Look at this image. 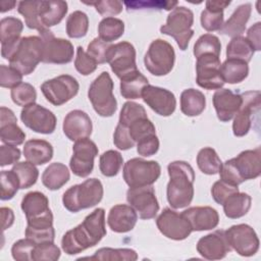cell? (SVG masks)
<instances>
[{"mask_svg":"<svg viewBox=\"0 0 261 261\" xmlns=\"http://www.w3.org/2000/svg\"><path fill=\"white\" fill-rule=\"evenodd\" d=\"M62 129L70 141H77L91 136L93 124L90 116L85 111L75 109L68 112L64 117Z\"/></svg>","mask_w":261,"mask_h":261,"instance_id":"obj_23","label":"cell"},{"mask_svg":"<svg viewBox=\"0 0 261 261\" xmlns=\"http://www.w3.org/2000/svg\"><path fill=\"white\" fill-rule=\"evenodd\" d=\"M197 165L203 173L213 175L219 172L222 162L213 148L204 147L198 152Z\"/></svg>","mask_w":261,"mask_h":261,"instance_id":"obj_42","label":"cell"},{"mask_svg":"<svg viewBox=\"0 0 261 261\" xmlns=\"http://www.w3.org/2000/svg\"><path fill=\"white\" fill-rule=\"evenodd\" d=\"M174 61L175 52L173 47L162 39L152 41L144 56L146 69L156 76L169 73L173 68Z\"/></svg>","mask_w":261,"mask_h":261,"instance_id":"obj_9","label":"cell"},{"mask_svg":"<svg viewBox=\"0 0 261 261\" xmlns=\"http://www.w3.org/2000/svg\"><path fill=\"white\" fill-rule=\"evenodd\" d=\"M1 200L6 201L12 199L17 193L19 187V180L15 172L11 170L1 171Z\"/></svg>","mask_w":261,"mask_h":261,"instance_id":"obj_50","label":"cell"},{"mask_svg":"<svg viewBox=\"0 0 261 261\" xmlns=\"http://www.w3.org/2000/svg\"><path fill=\"white\" fill-rule=\"evenodd\" d=\"M251 12L252 5L250 3H245L238 6L230 17L223 22L219 33L232 38L241 36L246 30V24L251 16Z\"/></svg>","mask_w":261,"mask_h":261,"instance_id":"obj_31","label":"cell"},{"mask_svg":"<svg viewBox=\"0 0 261 261\" xmlns=\"http://www.w3.org/2000/svg\"><path fill=\"white\" fill-rule=\"evenodd\" d=\"M107 63L118 79L137 71L136 49L126 41L110 45L107 52Z\"/></svg>","mask_w":261,"mask_h":261,"instance_id":"obj_13","label":"cell"},{"mask_svg":"<svg viewBox=\"0 0 261 261\" xmlns=\"http://www.w3.org/2000/svg\"><path fill=\"white\" fill-rule=\"evenodd\" d=\"M23 155L29 162L35 165H43L52 159L53 147L45 140L32 139L24 143Z\"/></svg>","mask_w":261,"mask_h":261,"instance_id":"obj_33","label":"cell"},{"mask_svg":"<svg viewBox=\"0 0 261 261\" xmlns=\"http://www.w3.org/2000/svg\"><path fill=\"white\" fill-rule=\"evenodd\" d=\"M118 123L126 129L135 144L150 135L156 134L155 125L148 118L145 108L133 101L123 104L119 113Z\"/></svg>","mask_w":261,"mask_h":261,"instance_id":"obj_4","label":"cell"},{"mask_svg":"<svg viewBox=\"0 0 261 261\" xmlns=\"http://www.w3.org/2000/svg\"><path fill=\"white\" fill-rule=\"evenodd\" d=\"M113 81L107 71L101 72L90 85L88 98L94 110L102 117L112 116L117 109L113 95Z\"/></svg>","mask_w":261,"mask_h":261,"instance_id":"obj_7","label":"cell"},{"mask_svg":"<svg viewBox=\"0 0 261 261\" xmlns=\"http://www.w3.org/2000/svg\"><path fill=\"white\" fill-rule=\"evenodd\" d=\"M1 219H2V229L5 230L9 228L14 222V213L12 209L8 207H1Z\"/></svg>","mask_w":261,"mask_h":261,"instance_id":"obj_63","label":"cell"},{"mask_svg":"<svg viewBox=\"0 0 261 261\" xmlns=\"http://www.w3.org/2000/svg\"><path fill=\"white\" fill-rule=\"evenodd\" d=\"M20 150L15 146L2 145L0 146V166L4 167L16 163L20 158Z\"/></svg>","mask_w":261,"mask_h":261,"instance_id":"obj_60","label":"cell"},{"mask_svg":"<svg viewBox=\"0 0 261 261\" xmlns=\"http://www.w3.org/2000/svg\"><path fill=\"white\" fill-rule=\"evenodd\" d=\"M142 99L154 112L161 116H170L176 107V99L172 92L152 85L144 88Z\"/></svg>","mask_w":261,"mask_h":261,"instance_id":"obj_20","label":"cell"},{"mask_svg":"<svg viewBox=\"0 0 261 261\" xmlns=\"http://www.w3.org/2000/svg\"><path fill=\"white\" fill-rule=\"evenodd\" d=\"M161 174V166L157 161L143 158H132L123 165L122 176L129 188L152 186Z\"/></svg>","mask_w":261,"mask_h":261,"instance_id":"obj_8","label":"cell"},{"mask_svg":"<svg viewBox=\"0 0 261 261\" xmlns=\"http://www.w3.org/2000/svg\"><path fill=\"white\" fill-rule=\"evenodd\" d=\"M220 73L224 83L239 84L249 74L248 63L238 59H226L220 65Z\"/></svg>","mask_w":261,"mask_h":261,"instance_id":"obj_39","label":"cell"},{"mask_svg":"<svg viewBox=\"0 0 261 261\" xmlns=\"http://www.w3.org/2000/svg\"><path fill=\"white\" fill-rule=\"evenodd\" d=\"M84 3L88 5H93L96 11L102 16L111 17L112 15H117L122 11V2L118 0H103Z\"/></svg>","mask_w":261,"mask_h":261,"instance_id":"obj_56","label":"cell"},{"mask_svg":"<svg viewBox=\"0 0 261 261\" xmlns=\"http://www.w3.org/2000/svg\"><path fill=\"white\" fill-rule=\"evenodd\" d=\"M60 257V249L54 242L36 244L33 261H56Z\"/></svg>","mask_w":261,"mask_h":261,"instance_id":"obj_52","label":"cell"},{"mask_svg":"<svg viewBox=\"0 0 261 261\" xmlns=\"http://www.w3.org/2000/svg\"><path fill=\"white\" fill-rule=\"evenodd\" d=\"M159 150V140L155 135H150L137 143V152L139 155L148 157L155 155Z\"/></svg>","mask_w":261,"mask_h":261,"instance_id":"obj_59","label":"cell"},{"mask_svg":"<svg viewBox=\"0 0 261 261\" xmlns=\"http://www.w3.org/2000/svg\"><path fill=\"white\" fill-rule=\"evenodd\" d=\"M80 90L79 82L69 74H61L45 81L41 85V91L48 102L60 106L71 100Z\"/></svg>","mask_w":261,"mask_h":261,"instance_id":"obj_10","label":"cell"},{"mask_svg":"<svg viewBox=\"0 0 261 261\" xmlns=\"http://www.w3.org/2000/svg\"><path fill=\"white\" fill-rule=\"evenodd\" d=\"M70 174L66 165L60 162L49 164L42 174L43 185L50 191H56L62 188L68 180Z\"/></svg>","mask_w":261,"mask_h":261,"instance_id":"obj_35","label":"cell"},{"mask_svg":"<svg viewBox=\"0 0 261 261\" xmlns=\"http://www.w3.org/2000/svg\"><path fill=\"white\" fill-rule=\"evenodd\" d=\"M113 143L119 150L122 151L132 149L135 146V143L128 136L126 129L119 123L116 125L113 134Z\"/></svg>","mask_w":261,"mask_h":261,"instance_id":"obj_61","label":"cell"},{"mask_svg":"<svg viewBox=\"0 0 261 261\" xmlns=\"http://www.w3.org/2000/svg\"><path fill=\"white\" fill-rule=\"evenodd\" d=\"M126 201L141 219H152L159 211V203L152 186L129 188L126 192Z\"/></svg>","mask_w":261,"mask_h":261,"instance_id":"obj_18","label":"cell"},{"mask_svg":"<svg viewBox=\"0 0 261 261\" xmlns=\"http://www.w3.org/2000/svg\"><path fill=\"white\" fill-rule=\"evenodd\" d=\"M105 236V210L97 208L82 223L63 234L61 248L67 255H75L96 246Z\"/></svg>","mask_w":261,"mask_h":261,"instance_id":"obj_1","label":"cell"},{"mask_svg":"<svg viewBox=\"0 0 261 261\" xmlns=\"http://www.w3.org/2000/svg\"><path fill=\"white\" fill-rule=\"evenodd\" d=\"M20 207L27 219L39 217L51 211L48 198L38 191L25 194L21 200Z\"/></svg>","mask_w":261,"mask_h":261,"instance_id":"obj_34","label":"cell"},{"mask_svg":"<svg viewBox=\"0 0 261 261\" xmlns=\"http://www.w3.org/2000/svg\"><path fill=\"white\" fill-rule=\"evenodd\" d=\"M169 181L166 188V197L173 209L189 206L194 198V168L186 161H172L167 166Z\"/></svg>","mask_w":261,"mask_h":261,"instance_id":"obj_2","label":"cell"},{"mask_svg":"<svg viewBox=\"0 0 261 261\" xmlns=\"http://www.w3.org/2000/svg\"><path fill=\"white\" fill-rule=\"evenodd\" d=\"M28 225L24 231L25 238L31 239L36 244L54 242L55 230L53 227V214L48 213L34 218L27 219Z\"/></svg>","mask_w":261,"mask_h":261,"instance_id":"obj_27","label":"cell"},{"mask_svg":"<svg viewBox=\"0 0 261 261\" xmlns=\"http://www.w3.org/2000/svg\"><path fill=\"white\" fill-rule=\"evenodd\" d=\"M67 3L62 0H40V19L42 24L49 29L58 24L66 15Z\"/></svg>","mask_w":261,"mask_h":261,"instance_id":"obj_32","label":"cell"},{"mask_svg":"<svg viewBox=\"0 0 261 261\" xmlns=\"http://www.w3.org/2000/svg\"><path fill=\"white\" fill-rule=\"evenodd\" d=\"M91 260H103V261H135L138 259V254L133 249L121 248H101L95 252L91 257H86Z\"/></svg>","mask_w":261,"mask_h":261,"instance_id":"obj_44","label":"cell"},{"mask_svg":"<svg viewBox=\"0 0 261 261\" xmlns=\"http://www.w3.org/2000/svg\"><path fill=\"white\" fill-rule=\"evenodd\" d=\"M212 101L217 118L222 122H227L234 117L240 109L242 96L229 89H219L214 93Z\"/></svg>","mask_w":261,"mask_h":261,"instance_id":"obj_24","label":"cell"},{"mask_svg":"<svg viewBox=\"0 0 261 261\" xmlns=\"http://www.w3.org/2000/svg\"><path fill=\"white\" fill-rule=\"evenodd\" d=\"M0 139L11 146L21 145L25 140V133L18 126L13 111L4 106L0 108Z\"/></svg>","mask_w":261,"mask_h":261,"instance_id":"obj_28","label":"cell"},{"mask_svg":"<svg viewBox=\"0 0 261 261\" xmlns=\"http://www.w3.org/2000/svg\"><path fill=\"white\" fill-rule=\"evenodd\" d=\"M193 23V11L185 6H176L167 15L166 23L160 28V32L161 34L172 37L179 49L185 51L195 33L192 29Z\"/></svg>","mask_w":261,"mask_h":261,"instance_id":"obj_6","label":"cell"},{"mask_svg":"<svg viewBox=\"0 0 261 261\" xmlns=\"http://www.w3.org/2000/svg\"><path fill=\"white\" fill-rule=\"evenodd\" d=\"M16 5V2L15 1H1L0 2V11L3 13V12H6L8 10H11L12 8H14V6Z\"/></svg>","mask_w":261,"mask_h":261,"instance_id":"obj_64","label":"cell"},{"mask_svg":"<svg viewBox=\"0 0 261 261\" xmlns=\"http://www.w3.org/2000/svg\"><path fill=\"white\" fill-rule=\"evenodd\" d=\"M123 164V158L118 151L107 150L99 159V168L103 175L112 177L117 175Z\"/></svg>","mask_w":261,"mask_h":261,"instance_id":"obj_46","label":"cell"},{"mask_svg":"<svg viewBox=\"0 0 261 261\" xmlns=\"http://www.w3.org/2000/svg\"><path fill=\"white\" fill-rule=\"evenodd\" d=\"M20 119L33 132L44 135L52 134L55 130L57 121L55 114L51 110L37 103L23 107L20 111Z\"/></svg>","mask_w":261,"mask_h":261,"instance_id":"obj_17","label":"cell"},{"mask_svg":"<svg viewBox=\"0 0 261 261\" xmlns=\"http://www.w3.org/2000/svg\"><path fill=\"white\" fill-rule=\"evenodd\" d=\"M205 4L206 8L200 16L202 28L207 32L219 31L223 24V10L230 4V1L208 0Z\"/></svg>","mask_w":261,"mask_h":261,"instance_id":"obj_30","label":"cell"},{"mask_svg":"<svg viewBox=\"0 0 261 261\" xmlns=\"http://www.w3.org/2000/svg\"><path fill=\"white\" fill-rule=\"evenodd\" d=\"M127 11L143 10V9H156V10H172L177 5V1H157V0H135L124 1Z\"/></svg>","mask_w":261,"mask_h":261,"instance_id":"obj_51","label":"cell"},{"mask_svg":"<svg viewBox=\"0 0 261 261\" xmlns=\"http://www.w3.org/2000/svg\"><path fill=\"white\" fill-rule=\"evenodd\" d=\"M159 231L166 238L174 241L186 240L193 231L188 219L171 208H165L156 219Z\"/></svg>","mask_w":261,"mask_h":261,"instance_id":"obj_19","label":"cell"},{"mask_svg":"<svg viewBox=\"0 0 261 261\" xmlns=\"http://www.w3.org/2000/svg\"><path fill=\"white\" fill-rule=\"evenodd\" d=\"M40 34L43 41V58L44 63L66 64L73 59V45L70 41L62 38H56L49 30Z\"/></svg>","mask_w":261,"mask_h":261,"instance_id":"obj_11","label":"cell"},{"mask_svg":"<svg viewBox=\"0 0 261 261\" xmlns=\"http://www.w3.org/2000/svg\"><path fill=\"white\" fill-rule=\"evenodd\" d=\"M182 215L188 219L192 230L202 231L215 228L219 223L216 209L210 206H195L186 209Z\"/></svg>","mask_w":261,"mask_h":261,"instance_id":"obj_26","label":"cell"},{"mask_svg":"<svg viewBox=\"0 0 261 261\" xmlns=\"http://www.w3.org/2000/svg\"><path fill=\"white\" fill-rule=\"evenodd\" d=\"M138 220V214L130 205L117 204L111 207L107 217L109 228L118 233L132 230Z\"/></svg>","mask_w":261,"mask_h":261,"instance_id":"obj_29","label":"cell"},{"mask_svg":"<svg viewBox=\"0 0 261 261\" xmlns=\"http://www.w3.org/2000/svg\"><path fill=\"white\" fill-rule=\"evenodd\" d=\"M196 62V83L206 90H219L223 87L224 81L220 73V58L213 54H205Z\"/></svg>","mask_w":261,"mask_h":261,"instance_id":"obj_14","label":"cell"},{"mask_svg":"<svg viewBox=\"0 0 261 261\" xmlns=\"http://www.w3.org/2000/svg\"><path fill=\"white\" fill-rule=\"evenodd\" d=\"M23 30V23L19 18L8 16L0 21V40L1 55L4 59L9 60L14 52Z\"/></svg>","mask_w":261,"mask_h":261,"instance_id":"obj_22","label":"cell"},{"mask_svg":"<svg viewBox=\"0 0 261 261\" xmlns=\"http://www.w3.org/2000/svg\"><path fill=\"white\" fill-rule=\"evenodd\" d=\"M198 253L207 260H220L231 251L224 230L218 229L202 237L197 243Z\"/></svg>","mask_w":261,"mask_h":261,"instance_id":"obj_21","label":"cell"},{"mask_svg":"<svg viewBox=\"0 0 261 261\" xmlns=\"http://www.w3.org/2000/svg\"><path fill=\"white\" fill-rule=\"evenodd\" d=\"M12 170L15 172V174L18 177L20 189L22 190L29 189L37 182V179L39 176V170L33 163L29 161L16 162L13 165Z\"/></svg>","mask_w":261,"mask_h":261,"instance_id":"obj_47","label":"cell"},{"mask_svg":"<svg viewBox=\"0 0 261 261\" xmlns=\"http://www.w3.org/2000/svg\"><path fill=\"white\" fill-rule=\"evenodd\" d=\"M111 44L102 41L100 38L93 39L88 45L87 53L96 61L97 64L107 62V52Z\"/></svg>","mask_w":261,"mask_h":261,"instance_id":"obj_55","label":"cell"},{"mask_svg":"<svg viewBox=\"0 0 261 261\" xmlns=\"http://www.w3.org/2000/svg\"><path fill=\"white\" fill-rule=\"evenodd\" d=\"M149 85L148 79L139 70L120 79V95L125 99L142 98V92Z\"/></svg>","mask_w":261,"mask_h":261,"instance_id":"obj_37","label":"cell"},{"mask_svg":"<svg viewBox=\"0 0 261 261\" xmlns=\"http://www.w3.org/2000/svg\"><path fill=\"white\" fill-rule=\"evenodd\" d=\"M36 243L29 238L15 242L11 247L12 258L16 261H33V253Z\"/></svg>","mask_w":261,"mask_h":261,"instance_id":"obj_53","label":"cell"},{"mask_svg":"<svg viewBox=\"0 0 261 261\" xmlns=\"http://www.w3.org/2000/svg\"><path fill=\"white\" fill-rule=\"evenodd\" d=\"M17 11L24 17L25 25L29 29L37 30L39 33L47 30L40 19V0L20 1L17 6Z\"/></svg>","mask_w":261,"mask_h":261,"instance_id":"obj_40","label":"cell"},{"mask_svg":"<svg viewBox=\"0 0 261 261\" xmlns=\"http://www.w3.org/2000/svg\"><path fill=\"white\" fill-rule=\"evenodd\" d=\"M22 83V74L11 66L0 65V86L2 88L13 89Z\"/></svg>","mask_w":261,"mask_h":261,"instance_id":"obj_57","label":"cell"},{"mask_svg":"<svg viewBox=\"0 0 261 261\" xmlns=\"http://www.w3.org/2000/svg\"><path fill=\"white\" fill-rule=\"evenodd\" d=\"M230 160L243 181L257 178L261 174L260 147L253 150H245Z\"/></svg>","mask_w":261,"mask_h":261,"instance_id":"obj_25","label":"cell"},{"mask_svg":"<svg viewBox=\"0 0 261 261\" xmlns=\"http://www.w3.org/2000/svg\"><path fill=\"white\" fill-rule=\"evenodd\" d=\"M206 106L204 94L196 89H186L180 94V110L187 116L200 115Z\"/></svg>","mask_w":261,"mask_h":261,"instance_id":"obj_36","label":"cell"},{"mask_svg":"<svg viewBox=\"0 0 261 261\" xmlns=\"http://www.w3.org/2000/svg\"><path fill=\"white\" fill-rule=\"evenodd\" d=\"M237 192H239V188L237 186H232L221 179L215 181L211 188L212 198L219 205H222L230 195Z\"/></svg>","mask_w":261,"mask_h":261,"instance_id":"obj_58","label":"cell"},{"mask_svg":"<svg viewBox=\"0 0 261 261\" xmlns=\"http://www.w3.org/2000/svg\"><path fill=\"white\" fill-rule=\"evenodd\" d=\"M43 58V41L40 36L23 37L19 40L14 52L9 58L11 67L22 75L31 74Z\"/></svg>","mask_w":261,"mask_h":261,"instance_id":"obj_5","label":"cell"},{"mask_svg":"<svg viewBox=\"0 0 261 261\" xmlns=\"http://www.w3.org/2000/svg\"><path fill=\"white\" fill-rule=\"evenodd\" d=\"M242 96V104L233 117L232 132L236 137H244L252 126V116L259 112L261 105L260 91H247Z\"/></svg>","mask_w":261,"mask_h":261,"instance_id":"obj_16","label":"cell"},{"mask_svg":"<svg viewBox=\"0 0 261 261\" xmlns=\"http://www.w3.org/2000/svg\"><path fill=\"white\" fill-rule=\"evenodd\" d=\"M98 155L97 145L89 138H83L72 146V156L69 167L73 174L80 177H87L94 168V159Z\"/></svg>","mask_w":261,"mask_h":261,"instance_id":"obj_15","label":"cell"},{"mask_svg":"<svg viewBox=\"0 0 261 261\" xmlns=\"http://www.w3.org/2000/svg\"><path fill=\"white\" fill-rule=\"evenodd\" d=\"M103 186L98 178H88L66 190L62 196L63 206L72 213L96 206L103 198Z\"/></svg>","mask_w":261,"mask_h":261,"instance_id":"obj_3","label":"cell"},{"mask_svg":"<svg viewBox=\"0 0 261 261\" xmlns=\"http://www.w3.org/2000/svg\"><path fill=\"white\" fill-rule=\"evenodd\" d=\"M124 33V22L116 17H104L98 25L99 38L110 43L119 39Z\"/></svg>","mask_w":261,"mask_h":261,"instance_id":"obj_43","label":"cell"},{"mask_svg":"<svg viewBox=\"0 0 261 261\" xmlns=\"http://www.w3.org/2000/svg\"><path fill=\"white\" fill-rule=\"evenodd\" d=\"M11 99L17 106L25 107L30 104L35 103L37 99V92L35 88L29 83H21L15 88L11 89Z\"/></svg>","mask_w":261,"mask_h":261,"instance_id":"obj_49","label":"cell"},{"mask_svg":"<svg viewBox=\"0 0 261 261\" xmlns=\"http://www.w3.org/2000/svg\"><path fill=\"white\" fill-rule=\"evenodd\" d=\"M221 52V44L218 37L212 34H204L199 37L194 45L193 53L196 58L205 55V54H213L216 56H220Z\"/></svg>","mask_w":261,"mask_h":261,"instance_id":"obj_48","label":"cell"},{"mask_svg":"<svg viewBox=\"0 0 261 261\" xmlns=\"http://www.w3.org/2000/svg\"><path fill=\"white\" fill-rule=\"evenodd\" d=\"M255 51L249 41L243 37H233L226 47V59H238L249 63Z\"/></svg>","mask_w":261,"mask_h":261,"instance_id":"obj_41","label":"cell"},{"mask_svg":"<svg viewBox=\"0 0 261 261\" xmlns=\"http://www.w3.org/2000/svg\"><path fill=\"white\" fill-rule=\"evenodd\" d=\"M89 30V17L81 11L75 10L69 14L66 20V34L69 38L79 39L87 35Z\"/></svg>","mask_w":261,"mask_h":261,"instance_id":"obj_45","label":"cell"},{"mask_svg":"<svg viewBox=\"0 0 261 261\" xmlns=\"http://www.w3.org/2000/svg\"><path fill=\"white\" fill-rule=\"evenodd\" d=\"M251 196L246 193L237 192L230 195L222 204L226 217L237 219L245 216L251 208Z\"/></svg>","mask_w":261,"mask_h":261,"instance_id":"obj_38","label":"cell"},{"mask_svg":"<svg viewBox=\"0 0 261 261\" xmlns=\"http://www.w3.org/2000/svg\"><path fill=\"white\" fill-rule=\"evenodd\" d=\"M74 67L81 74L89 75L96 70L97 63L87 52H85L82 46H79L76 48Z\"/></svg>","mask_w":261,"mask_h":261,"instance_id":"obj_54","label":"cell"},{"mask_svg":"<svg viewBox=\"0 0 261 261\" xmlns=\"http://www.w3.org/2000/svg\"><path fill=\"white\" fill-rule=\"evenodd\" d=\"M261 22L258 21L254 23L252 27L249 28L247 32L246 39L249 41L251 46L253 47L254 51H260L261 50Z\"/></svg>","mask_w":261,"mask_h":261,"instance_id":"obj_62","label":"cell"},{"mask_svg":"<svg viewBox=\"0 0 261 261\" xmlns=\"http://www.w3.org/2000/svg\"><path fill=\"white\" fill-rule=\"evenodd\" d=\"M225 238L231 250L239 255L250 257L259 250V239L252 226L246 223L236 224L224 230Z\"/></svg>","mask_w":261,"mask_h":261,"instance_id":"obj_12","label":"cell"}]
</instances>
